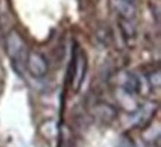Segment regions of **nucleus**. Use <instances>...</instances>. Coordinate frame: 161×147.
<instances>
[{
  "mask_svg": "<svg viewBox=\"0 0 161 147\" xmlns=\"http://www.w3.org/2000/svg\"><path fill=\"white\" fill-rule=\"evenodd\" d=\"M5 48L8 58L11 60V64L14 70L17 71L19 76H23L25 71V62L29 57V49H27V43L24 40L23 34L18 30H11L5 39Z\"/></svg>",
  "mask_w": 161,
  "mask_h": 147,
  "instance_id": "obj_1",
  "label": "nucleus"
},
{
  "mask_svg": "<svg viewBox=\"0 0 161 147\" xmlns=\"http://www.w3.org/2000/svg\"><path fill=\"white\" fill-rule=\"evenodd\" d=\"M86 73V57L84 51H80L76 46L75 52H73V58H72V86L73 89L78 91L82 85V82L85 79Z\"/></svg>",
  "mask_w": 161,
  "mask_h": 147,
  "instance_id": "obj_2",
  "label": "nucleus"
},
{
  "mask_svg": "<svg viewBox=\"0 0 161 147\" xmlns=\"http://www.w3.org/2000/svg\"><path fill=\"white\" fill-rule=\"evenodd\" d=\"M25 70H29V73L35 79H42L49 71V64H48L46 57L42 55L40 52H29L27 62H25Z\"/></svg>",
  "mask_w": 161,
  "mask_h": 147,
  "instance_id": "obj_3",
  "label": "nucleus"
},
{
  "mask_svg": "<svg viewBox=\"0 0 161 147\" xmlns=\"http://www.w3.org/2000/svg\"><path fill=\"white\" fill-rule=\"evenodd\" d=\"M157 106L154 102H143L142 106H137V108L133 112V122L136 126H145L149 123L152 116L155 114Z\"/></svg>",
  "mask_w": 161,
  "mask_h": 147,
  "instance_id": "obj_4",
  "label": "nucleus"
},
{
  "mask_svg": "<svg viewBox=\"0 0 161 147\" xmlns=\"http://www.w3.org/2000/svg\"><path fill=\"white\" fill-rule=\"evenodd\" d=\"M92 113L103 123H110L112 120H115L116 114H118L115 107H112L109 102H98V104H96L94 108H92Z\"/></svg>",
  "mask_w": 161,
  "mask_h": 147,
  "instance_id": "obj_5",
  "label": "nucleus"
},
{
  "mask_svg": "<svg viewBox=\"0 0 161 147\" xmlns=\"http://www.w3.org/2000/svg\"><path fill=\"white\" fill-rule=\"evenodd\" d=\"M119 89L127 91L130 94H136L139 89V79L130 71H125L119 76Z\"/></svg>",
  "mask_w": 161,
  "mask_h": 147,
  "instance_id": "obj_6",
  "label": "nucleus"
},
{
  "mask_svg": "<svg viewBox=\"0 0 161 147\" xmlns=\"http://www.w3.org/2000/svg\"><path fill=\"white\" fill-rule=\"evenodd\" d=\"M115 8L121 18H124V19H133L136 15L134 0H115Z\"/></svg>",
  "mask_w": 161,
  "mask_h": 147,
  "instance_id": "obj_7",
  "label": "nucleus"
},
{
  "mask_svg": "<svg viewBox=\"0 0 161 147\" xmlns=\"http://www.w3.org/2000/svg\"><path fill=\"white\" fill-rule=\"evenodd\" d=\"M116 97H118V101H119V106L122 108H125L127 112H130V113H133L136 108H137V101L133 98V94H130V92H127V91H122L119 89L118 92H116Z\"/></svg>",
  "mask_w": 161,
  "mask_h": 147,
  "instance_id": "obj_8",
  "label": "nucleus"
},
{
  "mask_svg": "<svg viewBox=\"0 0 161 147\" xmlns=\"http://www.w3.org/2000/svg\"><path fill=\"white\" fill-rule=\"evenodd\" d=\"M119 25H121V31H122L124 39H125V40L134 39V36H136V29H134L133 19H124V18H121V19H119Z\"/></svg>",
  "mask_w": 161,
  "mask_h": 147,
  "instance_id": "obj_9",
  "label": "nucleus"
},
{
  "mask_svg": "<svg viewBox=\"0 0 161 147\" xmlns=\"http://www.w3.org/2000/svg\"><path fill=\"white\" fill-rule=\"evenodd\" d=\"M58 128L55 120H45L43 123L40 125V134L45 137V138H54L57 135Z\"/></svg>",
  "mask_w": 161,
  "mask_h": 147,
  "instance_id": "obj_10",
  "label": "nucleus"
},
{
  "mask_svg": "<svg viewBox=\"0 0 161 147\" xmlns=\"http://www.w3.org/2000/svg\"><path fill=\"white\" fill-rule=\"evenodd\" d=\"M116 147H134L133 146V141L127 137H121L118 143H116Z\"/></svg>",
  "mask_w": 161,
  "mask_h": 147,
  "instance_id": "obj_11",
  "label": "nucleus"
}]
</instances>
